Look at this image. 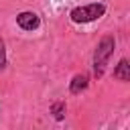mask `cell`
<instances>
[{
  "mask_svg": "<svg viewBox=\"0 0 130 130\" xmlns=\"http://www.w3.org/2000/svg\"><path fill=\"white\" fill-rule=\"evenodd\" d=\"M114 49H116V41H114V37H110V35L104 37V39L98 43V47H95V51H93V75H95V77H102V75H104L106 65H108V59L112 57Z\"/></svg>",
  "mask_w": 130,
  "mask_h": 130,
  "instance_id": "obj_1",
  "label": "cell"
},
{
  "mask_svg": "<svg viewBox=\"0 0 130 130\" xmlns=\"http://www.w3.org/2000/svg\"><path fill=\"white\" fill-rule=\"evenodd\" d=\"M106 14V4L102 2H93V4H87V6H77L71 10V20L73 22H91V20H98Z\"/></svg>",
  "mask_w": 130,
  "mask_h": 130,
  "instance_id": "obj_2",
  "label": "cell"
},
{
  "mask_svg": "<svg viewBox=\"0 0 130 130\" xmlns=\"http://www.w3.org/2000/svg\"><path fill=\"white\" fill-rule=\"evenodd\" d=\"M16 24L22 28V30H37L39 28V24H41V18H39V14L37 12H20L18 16H16Z\"/></svg>",
  "mask_w": 130,
  "mask_h": 130,
  "instance_id": "obj_3",
  "label": "cell"
},
{
  "mask_svg": "<svg viewBox=\"0 0 130 130\" xmlns=\"http://www.w3.org/2000/svg\"><path fill=\"white\" fill-rule=\"evenodd\" d=\"M87 83H89L87 73H77V75L71 79V83H69V91H71L73 95H77V93H81V91L87 87Z\"/></svg>",
  "mask_w": 130,
  "mask_h": 130,
  "instance_id": "obj_4",
  "label": "cell"
},
{
  "mask_svg": "<svg viewBox=\"0 0 130 130\" xmlns=\"http://www.w3.org/2000/svg\"><path fill=\"white\" fill-rule=\"evenodd\" d=\"M114 77L120 79V81H128V79H130V65H128L126 59H120V63L116 65V69H114Z\"/></svg>",
  "mask_w": 130,
  "mask_h": 130,
  "instance_id": "obj_5",
  "label": "cell"
},
{
  "mask_svg": "<svg viewBox=\"0 0 130 130\" xmlns=\"http://www.w3.org/2000/svg\"><path fill=\"white\" fill-rule=\"evenodd\" d=\"M65 112H67L65 102H55V104L51 106V114H53L55 120H63V118H65Z\"/></svg>",
  "mask_w": 130,
  "mask_h": 130,
  "instance_id": "obj_6",
  "label": "cell"
},
{
  "mask_svg": "<svg viewBox=\"0 0 130 130\" xmlns=\"http://www.w3.org/2000/svg\"><path fill=\"white\" fill-rule=\"evenodd\" d=\"M6 67V49H4V41L0 39V69Z\"/></svg>",
  "mask_w": 130,
  "mask_h": 130,
  "instance_id": "obj_7",
  "label": "cell"
}]
</instances>
